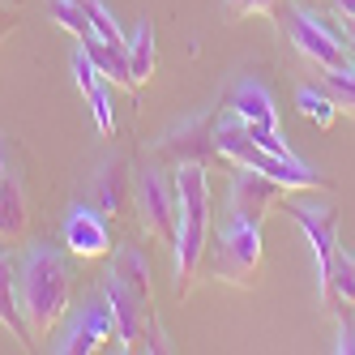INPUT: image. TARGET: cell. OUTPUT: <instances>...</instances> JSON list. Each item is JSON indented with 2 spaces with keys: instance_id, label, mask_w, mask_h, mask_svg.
<instances>
[{
  "instance_id": "1",
  "label": "cell",
  "mask_w": 355,
  "mask_h": 355,
  "mask_svg": "<svg viewBox=\"0 0 355 355\" xmlns=\"http://www.w3.org/2000/svg\"><path fill=\"white\" fill-rule=\"evenodd\" d=\"M103 295L112 304V325L120 351H171L150 304V270L137 248H120V257L103 274Z\"/></svg>"
},
{
  "instance_id": "2",
  "label": "cell",
  "mask_w": 355,
  "mask_h": 355,
  "mask_svg": "<svg viewBox=\"0 0 355 355\" xmlns=\"http://www.w3.org/2000/svg\"><path fill=\"white\" fill-rule=\"evenodd\" d=\"M210 244V180L201 163L175 167V295H184Z\"/></svg>"
},
{
  "instance_id": "3",
  "label": "cell",
  "mask_w": 355,
  "mask_h": 355,
  "mask_svg": "<svg viewBox=\"0 0 355 355\" xmlns=\"http://www.w3.org/2000/svg\"><path fill=\"white\" fill-rule=\"evenodd\" d=\"M210 141H214V150H218L223 159H232L236 167H252V171L270 175V180H278L287 193H321V189H329L325 175H321V171H313L300 155L283 159V155H270L266 146H257V141L248 137L244 120H240L232 107H227V112L210 124Z\"/></svg>"
},
{
  "instance_id": "4",
  "label": "cell",
  "mask_w": 355,
  "mask_h": 355,
  "mask_svg": "<svg viewBox=\"0 0 355 355\" xmlns=\"http://www.w3.org/2000/svg\"><path fill=\"white\" fill-rule=\"evenodd\" d=\"M17 291L31 334L52 329L69 313V261L52 244H31L26 257L17 261Z\"/></svg>"
},
{
  "instance_id": "5",
  "label": "cell",
  "mask_w": 355,
  "mask_h": 355,
  "mask_svg": "<svg viewBox=\"0 0 355 355\" xmlns=\"http://www.w3.org/2000/svg\"><path fill=\"white\" fill-rule=\"evenodd\" d=\"M261 270V223H248L227 214L218 244H214V278L236 287H252Z\"/></svg>"
},
{
  "instance_id": "6",
  "label": "cell",
  "mask_w": 355,
  "mask_h": 355,
  "mask_svg": "<svg viewBox=\"0 0 355 355\" xmlns=\"http://www.w3.org/2000/svg\"><path fill=\"white\" fill-rule=\"evenodd\" d=\"M287 218L304 232V240L313 244L317 291H325L329 266H334V248H338V210L329 206V201H295V197H287Z\"/></svg>"
},
{
  "instance_id": "7",
  "label": "cell",
  "mask_w": 355,
  "mask_h": 355,
  "mask_svg": "<svg viewBox=\"0 0 355 355\" xmlns=\"http://www.w3.org/2000/svg\"><path fill=\"white\" fill-rule=\"evenodd\" d=\"M283 31H287L291 47H295L304 60H313V64H321V69H338V64H347V39H338L317 13H309L304 5H291V9H287Z\"/></svg>"
},
{
  "instance_id": "8",
  "label": "cell",
  "mask_w": 355,
  "mask_h": 355,
  "mask_svg": "<svg viewBox=\"0 0 355 355\" xmlns=\"http://www.w3.org/2000/svg\"><path fill=\"white\" fill-rule=\"evenodd\" d=\"M107 338H116V325H112V304L107 295H90L78 313L69 317V325L60 329L56 338V355H86V351H98Z\"/></svg>"
},
{
  "instance_id": "9",
  "label": "cell",
  "mask_w": 355,
  "mask_h": 355,
  "mask_svg": "<svg viewBox=\"0 0 355 355\" xmlns=\"http://www.w3.org/2000/svg\"><path fill=\"white\" fill-rule=\"evenodd\" d=\"M137 210H141V227L155 240L171 244L175 240V189H167L159 167H146L137 180Z\"/></svg>"
},
{
  "instance_id": "10",
  "label": "cell",
  "mask_w": 355,
  "mask_h": 355,
  "mask_svg": "<svg viewBox=\"0 0 355 355\" xmlns=\"http://www.w3.org/2000/svg\"><path fill=\"white\" fill-rule=\"evenodd\" d=\"M283 197H287L283 184L270 180V175H261V171H252V167H240V171L232 175V214H236V218L261 223Z\"/></svg>"
},
{
  "instance_id": "11",
  "label": "cell",
  "mask_w": 355,
  "mask_h": 355,
  "mask_svg": "<svg viewBox=\"0 0 355 355\" xmlns=\"http://www.w3.org/2000/svg\"><path fill=\"white\" fill-rule=\"evenodd\" d=\"M64 248L73 252V257H103V252L112 248V236H107V223L103 214H98L94 206H73L64 214Z\"/></svg>"
},
{
  "instance_id": "12",
  "label": "cell",
  "mask_w": 355,
  "mask_h": 355,
  "mask_svg": "<svg viewBox=\"0 0 355 355\" xmlns=\"http://www.w3.org/2000/svg\"><path fill=\"white\" fill-rule=\"evenodd\" d=\"M73 78L82 86V98L90 103L94 112V124L98 133H116V112H112V90H107V78L98 73V64L86 56V47L78 43V52H73Z\"/></svg>"
},
{
  "instance_id": "13",
  "label": "cell",
  "mask_w": 355,
  "mask_h": 355,
  "mask_svg": "<svg viewBox=\"0 0 355 355\" xmlns=\"http://www.w3.org/2000/svg\"><path fill=\"white\" fill-rule=\"evenodd\" d=\"M227 107H232L248 129H266V133H278V107H274V98L261 82H252V78H240L232 86V98H227Z\"/></svg>"
},
{
  "instance_id": "14",
  "label": "cell",
  "mask_w": 355,
  "mask_h": 355,
  "mask_svg": "<svg viewBox=\"0 0 355 355\" xmlns=\"http://www.w3.org/2000/svg\"><path fill=\"white\" fill-rule=\"evenodd\" d=\"M0 325L9 329V334L21 343V347H31L35 334H31V321L26 313H21V291H17V266L5 248H0Z\"/></svg>"
},
{
  "instance_id": "15",
  "label": "cell",
  "mask_w": 355,
  "mask_h": 355,
  "mask_svg": "<svg viewBox=\"0 0 355 355\" xmlns=\"http://www.w3.org/2000/svg\"><path fill=\"white\" fill-rule=\"evenodd\" d=\"M321 300L334 304L338 321H347L355 313V257H351V252H343V244L334 248V266H329V278H325Z\"/></svg>"
},
{
  "instance_id": "16",
  "label": "cell",
  "mask_w": 355,
  "mask_h": 355,
  "mask_svg": "<svg viewBox=\"0 0 355 355\" xmlns=\"http://www.w3.org/2000/svg\"><path fill=\"white\" fill-rule=\"evenodd\" d=\"M82 47H86V56L98 64V73H103L107 82H116V86H133L129 82V43H107L103 35H82L78 39Z\"/></svg>"
},
{
  "instance_id": "17",
  "label": "cell",
  "mask_w": 355,
  "mask_h": 355,
  "mask_svg": "<svg viewBox=\"0 0 355 355\" xmlns=\"http://www.w3.org/2000/svg\"><path fill=\"white\" fill-rule=\"evenodd\" d=\"M150 73H155V26L137 21V31L129 35V82H133V90L150 82Z\"/></svg>"
},
{
  "instance_id": "18",
  "label": "cell",
  "mask_w": 355,
  "mask_h": 355,
  "mask_svg": "<svg viewBox=\"0 0 355 355\" xmlns=\"http://www.w3.org/2000/svg\"><path fill=\"white\" fill-rule=\"evenodd\" d=\"M26 232V197L13 175L0 180V240H13Z\"/></svg>"
},
{
  "instance_id": "19",
  "label": "cell",
  "mask_w": 355,
  "mask_h": 355,
  "mask_svg": "<svg viewBox=\"0 0 355 355\" xmlns=\"http://www.w3.org/2000/svg\"><path fill=\"white\" fill-rule=\"evenodd\" d=\"M295 107H300L304 120H313L317 129H329V124H334V116H338L334 98H329L325 90H317V86H300V90H295Z\"/></svg>"
},
{
  "instance_id": "20",
  "label": "cell",
  "mask_w": 355,
  "mask_h": 355,
  "mask_svg": "<svg viewBox=\"0 0 355 355\" xmlns=\"http://www.w3.org/2000/svg\"><path fill=\"white\" fill-rule=\"evenodd\" d=\"M321 90L334 98V107L338 112H355V64H338V69H325V82Z\"/></svg>"
},
{
  "instance_id": "21",
  "label": "cell",
  "mask_w": 355,
  "mask_h": 355,
  "mask_svg": "<svg viewBox=\"0 0 355 355\" xmlns=\"http://www.w3.org/2000/svg\"><path fill=\"white\" fill-rule=\"evenodd\" d=\"M94 201L103 214H120L124 206V163H107L103 175H98V189H94Z\"/></svg>"
},
{
  "instance_id": "22",
  "label": "cell",
  "mask_w": 355,
  "mask_h": 355,
  "mask_svg": "<svg viewBox=\"0 0 355 355\" xmlns=\"http://www.w3.org/2000/svg\"><path fill=\"white\" fill-rule=\"evenodd\" d=\"M47 17H52L60 31H69L73 39L90 35V21H86V13H82L78 0H47Z\"/></svg>"
},
{
  "instance_id": "23",
  "label": "cell",
  "mask_w": 355,
  "mask_h": 355,
  "mask_svg": "<svg viewBox=\"0 0 355 355\" xmlns=\"http://www.w3.org/2000/svg\"><path fill=\"white\" fill-rule=\"evenodd\" d=\"M78 5H82V13H86V21H90V31H94V35H103L107 43H129V39L120 35L116 13L103 5V0H78Z\"/></svg>"
},
{
  "instance_id": "24",
  "label": "cell",
  "mask_w": 355,
  "mask_h": 355,
  "mask_svg": "<svg viewBox=\"0 0 355 355\" xmlns=\"http://www.w3.org/2000/svg\"><path fill=\"white\" fill-rule=\"evenodd\" d=\"M232 5V13H274L278 0H227Z\"/></svg>"
},
{
  "instance_id": "25",
  "label": "cell",
  "mask_w": 355,
  "mask_h": 355,
  "mask_svg": "<svg viewBox=\"0 0 355 355\" xmlns=\"http://www.w3.org/2000/svg\"><path fill=\"white\" fill-rule=\"evenodd\" d=\"M338 355H355V321L347 317L343 321V329H338V347H334Z\"/></svg>"
},
{
  "instance_id": "26",
  "label": "cell",
  "mask_w": 355,
  "mask_h": 355,
  "mask_svg": "<svg viewBox=\"0 0 355 355\" xmlns=\"http://www.w3.org/2000/svg\"><path fill=\"white\" fill-rule=\"evenodd\" d=\"M334 9H338V17H355V0H334Z\"/></svg>"
},
{
  "instance_id": "27",
  "label": "cell",
  "mask_w": 355,
  "mask_h": 355,
  "mask_svg": "<svg viewBox=\"0 0 355 355\" xmlns=\"http://www.w3.org/2000/svg\"><path fill=\"white\" fill-rule=\"evenodd\" d=\"M347 60L355 64V39H347Z\"/></svg>"
},
{
  "instance_id": "28",
  "label": "cell",
  "mask_w": 355,
  "mask_h": 355,
  "mask_svg": "<svg viewBox=\"0 0 355 355\" xmlns=\"http://www.w3.org/2000/svg\"><path fill=\"white\" fill-rule=\"evenodd\" d=\"M5 175H9V167H5V155H0V180H5Z\"/></svg>"
}]
</instances>
